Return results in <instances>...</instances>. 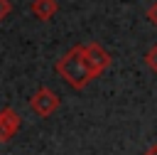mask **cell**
<instances>
[{"label":"cell","instance_id":"cell-6","mask_svg":"<svg viewBox=\"0 0 157 155\" xmlns=\"http://www.w3.org/2000/svg\"><path fill=\"white\" fill-rule=\"evenodd\" d=\"M145 62H147V66H152V69L157 71V44H155V47L145 54Z\"/></svg>","mask_w":157,"mask_h":155},{"label":"cell","instance_id":"cell-5","mask_svg":"<svg viewBox=\"0 0 157 155\" xmlns=\"http://www.w3.org/2000/svg\"><path fill=\"white\" fill-rule=\"evenodd\" d=\"M32 12H34L39 20H49V17H54V12H56V0H34V2H32Z\"/></svg>","mask_w":157,"mask_h":155},{"label":"cell","instance_id":"cell-1","mask_svg":"<svg viewBox=\"0 0 157 155\" xmlns=\"http://www.w3.org/2000/svg\"><path fill=\"white\" fill-rule=\"evenodd\" d=\"M56 69H59V74H61L71 86H76V89H81V86L91 79V76H88V71H86V66H83L81 47H74L69 54H64V57L59 59Z\"/></svg>","mask_w":157,"mask_h":155},{"label":"cell","instance_id":"cell-7","mask_svg":"<svg viewBox=\"0 0 157 155\" xmlns=\"http://www.w3.org/2000/svg\"><path fill=\"white\" fill-rule=\"evenodd\" d=\"M10 10H12L10 0H0V20H5V17L10 15Z\"/></svg>","mask_w":157,"mask_h":155},{"label":"cell","instance_id":"cell-8","mask_svg":"<svg viewBox=\"0 0 157 155\" xmlns=\"http://www.w3.org/2000/svg\"><path fill=\"white\" fill-rule=\"evenodd\" d=\"M147 20H150L152 25H157V2H152V5L147 7Z\"/></svg>","mask_w":157,"mask_h":155},{"label":"cell","instance_id":"cell-4","mask_svg":"<svg viewBox=\"0 0 157 155\" xmlns=\"http://www.w3.org/2000/svg\"><path fill=\"white\" fill-rule=\"evenodd\" d=\"M17 128H20V116H17V111H12V108L0 111V140L12 138V135L17 133Z\"/></svg>","mask_w":157,"mask_h":155},{"label":"cell","instance_id":"cell-9","mask_svg":"<svg viewBox=\"0 0 157 155\" xmlns=\"http://www.w3.org/2000/svg\"><path fill=\"white\" fill-rule=\"evenodd\" d=\"M145 155H157V145H152V148H147V150H145Z\"/></svg>","mask_w":157,"mask_h":155},{"label":"cell","instance_id":"cell-2","mask_svg":"<svg viewBox=\"0 0 157 155\" xmlns=\"http://www.w3.org/2000/svg\"><path fill=\"white\" fill-rule=\"evenodd\" d=\"M81 57H83V66H86V71H88L91 79L98 76V74L110 64L108 52H103V47H98V44H86V47H81Z\"/></svg>","mask_w":157,"mask_h":155},{"label":"cell","instance_id":"cell-3","mask_svg":"<svg viewBox=\"0 0 157 155\" xmlns=\"http://www.w3.org/2000/svg\"><path fill=\"white\" fill-rule=\"evenodd\" d=\"M32 108L39 113V116H49L59 108V96L52 91V89H39L34 96H32Z\"/></svg>","mask_w":157,"mask_h":155}]
</instances>
